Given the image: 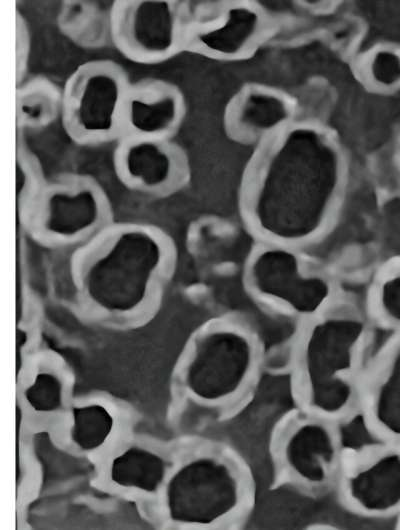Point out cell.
Returning a JSON list of instances; mask_svg holds the SVG:
<instances>
[{
    "label": "cell",
    "mask_w": 400,
    "mask_h": 530,
    "mask_svg": "<svg viewBox=\"0 0 400 530\" xmlns=\"http://www.w3.org/2000/svg\"><path fill=\"white\" fill-rule=\"evenodd\" d=\"M371 82L381 90L400 88V48L385 46L379 48L369 60Z\"/></svg>",
    "instance_id": "obj_19"
},
{
    "label": "cell",
    "mask_w": 400,
    "mask_h": 530,
    "mask_svg": "<svg viewBox=\"0 0 400 530\" xmlns=\"http://www.w3.org/2000/svg\"><path fill=\"white\" fill-rule=\"evenodd\" d=\"M113 420L100 405L75 408L73 411L72 438L84 450L99 447L109 436Z\"/></svg>",
    "instance_id": "obj_18"
},
{
    "label": "cell",
    "mask_w": 400,
    "mask_h": 530,
    "mask_svg": "<svg viewBox=\"0 0 400 530\" xmlns=\"http://www.w3.org/2000/svg\"><path fill=\"white\" fill-rule=\"evenodd\" d=\"M185 115V97L176 84L160 78L131 82L123 107L122 137L173 139Z\"/></svg>",
    "instance_id": "obj_13"
},
{
    "label": "cell",
    "mask_w": 400,
    "mask_h": 530,
    "mask_svg": "<svg viewBox=\"0 0 400 530\" xmlns=\"http://www.w3.org/2000/svg\"><path fill=\"white\" fill-rule=\"evenodd\" d=\"M275 456L289 480L314 491L338 481L345 460L335 423L306 412L283 426Z\"/></svg>",
    "instance_id": "obj_8"
},
{
    "label": "cell",
    "mask_w": 400,
    "mask_h": 530,
    "mask_svg": "<svg viewBox=\"0 0 400 530\" xmlns=\"http://www.w3.org/2000/svg\"><path fill=\"white\" fill-rule=\"evenodd\" d=\"M16 40H17V85L20 84L23 80V75H25L26 67H27V60H28V53H29V34H28V28L25 24V20L20 16V14L17 12L16 17Z\"/></svg>",
    "instance_id": "obj_22"
},
{
    "label": "cell",
    "mask_w": 400,
    "mask_h": 530,
    "mask_svg": "<svg viewBox=\"0 0 400 530\" xmlns=\"http://www.w3.org/2000/svg\"><path fill=\"white\" fill-rule=\"evenodd\" d=\"M399 528H400V514H399Z\"/></svg>",
    "instance_id": "obj_23"
},
{
    "label": "cell",
    "mask_w": 400,
    "mask_h": 530,
    "mask_svg": "<svg viewBox=\"0 0 400 530\" xmlns=\"http://www.w3.org/2000/svg\"><path fill=\"white\" fill-rule=\"evenodd\" d=\"M250 272L257 292L291 314L312 319L326 311L328 284L321 278L304 276L293 254L266 250L255 258Z\"/></svg>",
    "instance_id": "obj_11"
},
{
    "label": "cell",
    "mask_w": 400,
    "mask_h": 530,
    "mask_svg": "<svg viewBox=\"0 0 400 530\" xmlns=\"http://www.w3.org/2000/svg\"><path fill=\"white\" fill-rule=\"evenodd\" d=\"M17 219L38 246L72 251L115 221L103 186L91 175L75 172L44 178L17 204Z\"/></svg>",
    "instance_id": "obj_3"
},
{
    "label": "cell",
    "mask_w": 400,
    "mask_h": 530,
    "mask_svg": "<svg viewBox=\"0 0 400 530\" xmlns=\"http://www.w3.org/2000/svg\"><path fill=\"white\" fill-rule=\"evenodd\" d=\"M177 265L176 243L163 228L114 221L72 251L69 279L83 307L102 317L129 320L160 305Z\"/></svg>",
    "instance_id": "obj_1"
},
{
    "label": "cell",
    "mask_w": 400,
    "mask_h": 530,
    "mask_svg": "<svg viewBox=\"0 0 400 530\" xmlns=\"http://www.w3.org/2000/svg\"><path fill=\"white\" fill-rule=\"evenodd\" d=\"M246 487L238 471L211 456L199 457L171 479L167 504L173 520L208 525L242 508Z\"/></svg>",
    "instance_id": "obj_7"
},
{
    "label": "cell",
    "mask_w": 400,
    "mask_h": 530,
    "mask_svg": "<svg viewBox=\"0 0 400 530\" xmlns=\"http://www.w3.org/2000/svg\"><path fill=\"white\" fill-rule=\"evenodd\" d=\"M362 317L324 311L312 318L297 349L296 388L304 412L337 421L359 405L358 355L365 338Z\"/></svg>",
    "instance_id": "obj_2"
},
{
    "label": "cell",
    "mask_w": 400,
    "mask_h": 530,
    "mask_svg": "<svg viewBox=\"0 0 400 530\" xmlns=\"http://www.w3.org/2000/svg\"><path fill=\"white\" fill-rule=\"evenodd\" d=\"M377 310L383 321L400 328V277L383 285L378 295Z\"/></svg>",
    "instance_id": "obj_21"
},
{
    "label": "cell",
    "mask_w": 400,
    "mask_h": 530,
    "mask_svg": "<svg viewBox=\"0 0 400 530\" xmlns=\"http://www.w3.org/2000/svg\"><path fill=\"white\" fill-rule=\"evenodd\" d=\"M58 26L71 41L84 48H98L110 41L108 11L104 12L94 2H63Z\"/></svg>",
    "instance_id": "obj_16"
},
{
    "label": "cell",
    "mask_w": 400,
    "mask_h": 530,
    "mask_svg": "<svg viewBox=\"0 0 400 530\" xmlns=\"http://www.w3.org/2000/svg\"><path fill=\"white\" fill-rule=\"evenodd\" d=\"M184 1L116 0L108 9L110 41L127 60L164 63L183 48Z\"/></svg>",
    "instance_id": "obj_6"
},
{
    "label": "cell",
    "mask_w": 400,
    "mask_h": 530,
    "mask_svg": "<svg viewBox=\"0 0 400 530\" xmlns=\"http://www.w3.org/2000/svg\"><path fill=\"white\" fill-rule=\"evenodd\" d=\"M256 364V345L247 332L230 324H214L194 338L182 371L186 386L196 397L222 402L251 386Z\"/></svg>",
    "instance_id": "obj_5"
},
{
    "label": "cell",
    "mask_w": 400,
    "mask_h": 530,
    "mask_svg": "<svg viewBox=\"0 0 400 530\" xmlns=\"http://www.w3.org/2000/svg\"><path fill=\"white\" fill-rule=\"evenodd\" d=\"M183 48L215 59H233L246 48L248 10L235 3L184 1Z\"/></svg>",
    "instance_id": "obj_12"
},
{
    "label": "cell",
    "mask_w": 400,
    "mask_h": 530,
    "mask_svg": "<svg viewBox=\"0 0 400 530\" xmlns=\"http://www.w3.org/2000/svg\"><path fill=\"white\" fill-rule=\"evenodd\" d=\"M112 164L123 187L155 199L179 193L191 177L188 156L173 139L124 136L116 142Z\"/></svg>",
    "instance_id": "obj_9"
},
{
    "label": "cell",
    "mask_w": 400,
    "mask_h": 530,
    "mask_svg": "<svg viewBox=\"0 0 400 530\" xmlns=\"http://www.w3.org/2000/svg\"><path fill=\"white\" fill-rule=\"evenodd\" d=\"M26 399L38 411H52L61 404L62 382L57 374L41 371L26 390Z\"/></svg>",
    "instance_id": "obj_20"
},
{
    "label": "cell",
    "mask_w": 400,
    "mask_h": 530,
    "mask_svg": "<svg viewBox=\"0 0 400 530\" xmlns=\"http://www.w3.org/2000/svg\"><path fill=\"white\" fill-rule=\"evenodd\" d=\"M344 503L373 518L400 514V444L382 442L349 458L338 478Z\"/></svg>",
    "instance_id": "obj_10"
},
{
    "label": "cell",
    "mask_w": 400,
    "mask_h": 530,
    "mask_svg": "<svg viewBox=\"0 0 400 530\" xmlns=\"http://www.w3.org/2000/svg\"><path fill=\"white\" fill-rule=\"evenodd\" d=\"M131 81L116 61L79 64L62 88L61 125L76 145L96 147L122 137L124 101Z\"/></svg>",
    "instance_id": "obj_4"
},
{
    "label": "cell",
    "mask_w": 400,
    "mask_h": 530,
    "mask_svg": "<svg viewBox=\"0 0 400 530\" xmlns=\"http://www.w3.org/2000/svg\"><path fill=\"white\" fill-rule=\"evenodd\" d=\"M62 89L46 76L23 80L16 88V128L40 130L61 117Z\"/></svg>",
    "instance_id": "obj_15"
},
{
    "label": "cell",
    "mask_w": 400,
    "mask_h": 530,
    "mask_svg": "<svg viewBox=\"0 0 400 530\" xmlns=\"http://www.w3.org/2000/svg\"><path fill=\"white\" fill-rule=\"evenodd\" d=\"M164 462L157 455L131 448L112 463L111 478L121 486L154 491L163 480Z\"/></svg>",
    "instance_id": "obj_17"
},
{
    "label": "cell",
    "mask_w": 400,
    "mask_h": 530,
    "mask_svg": "<svg viewBox=\"0 0 400 530\" xmlns=\"http://www.w3.org/2000/svg\"><path fill=\"white\" fill-rule=\"evenodd\" d=\"M360 406L382 440L400 444V339L362 386Z\"/></svg>",
    "instance_id": "obj_14"
}]
</instances>
